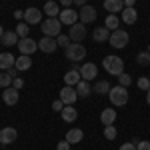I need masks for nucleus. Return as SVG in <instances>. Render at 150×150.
<instances>
[{"instance_id":"1","label":"nucleus","mask_w":150,"mask_h":150,"mask_svg":"<svg viewBox=\"0 0 150 150\" xmlns=\"http://www.w3.org/2000/svg\"><path fill=\"white\" fill-rule=\"evenodd\" d=\"M102 68L108 72V74H112V76H120L122 72H124V60L120 56H114V54H110V56H106L102 60Z\"/></svg>"},{"instance_id":"2","label":"nucleus","mask_w":150,"mask_h":150,"mask_svg":"<svg viewBox=\"0 0 150 150\" xmlns=\"http://www.w3.org/2000/svg\"><path fill=\"white\" fill-rule=\"evenodd\" d=\"M62 26H64V24L60 22L58 18H46V20L40 22V30H42V34H44V36H52V38H56V36L62 34Z\"/></svg>"},{"instance_id":"3","label":"nucleus","mask_w":150,"mask_h":150,"mask_svg":"<svg viewBox=\"0 0 150 150\" xmlns=\"http://www.w3.org/2000/svg\"><path fill=\"white\" fill-rule=\"evenodd\" d=\"M128 40H130V36H128L126 30H122V28H118V30H112V34H110V46L116 48V50H122V48L128 46Z\"/></svg>"},{"instance_id":"4","label":"nucleus","mask_w":150,"mask_h":150,"mask_svg":"<svg viewBox=\"0 0 150 150\" xmlns=\"http://www.w3.org/2000/svg\"><path fill=\"white\" fill-rule=\"evenodd\" d=\"M108 98H110V102L114 104V106H124L128 102V90L124 86H114V88H110V92H108Z\"/></svg>"},{"instance_id":"5","label":"nucleus","mask_w":150,"mask_h":150,"mask_svg":"<svg viewBox=\"0 0 150 150\" xmlns=\"http://www.w3.org/2000/svg\"><path fill=\"white\" fill-rule=\"evenodd\" d=\"M64 54L72 62H80V60L86 58V48L82 46L80 42H74V44H68V48L64 50Z\"/></svg>"},{"instance_id":"6","label":"nucleus","mask_w":150,"mask_h":150,"mask_svg":"<svg viewBox=\"0 0 150 150\" xmlns=\"http://www.w3.org/2000/svg\"><path fill=\"white\" fill-rule=\"evenodd\" d=\"M18 50H20V54H26V56H30V54H34L36 50H38V42L32 40L30 36H26V38H20L18 40Z\"/></svg>"},{"instance_id":"7","label":"nucleus","mask_w":150,"mask_h":150,"mask_svg":"<svg viewBox=\"0 0 150 150\" xmlns=\"http://www.w3.org/2000/svg\"><path fill=\"white\" fill-rule=\"evenodd\" d=\"M68 38L72 42H82L86 38V24H82V22L72 24L70 30H68Z\"/></svg>"},{"instance_id":"8","label":"nucleus","mask_w":150,"mask_h":150,"mask_svg":"<svg viewBox=\"0 0 150 150\" xmlns=\"http://www.w3.org/2000/svg\"><path fill=\"white\" fill-rule=\"evenodd\" d=\"M58 20L62 24H66V26H72V24L80 22V20H78V12L74 10V8H64V10H60Z\"/></svg>"},{"instance_id":"9","label":"nucleus","mask_w":150,"mask_h":150,"mask_svg":"<svg viewBox=\"0 0 150 150\" xmlns=\"http://www.w3.org/2000/svg\"><path fill=\"white\" fill-rule=\"evenodd\" d=\"M78 20L82 24H90L96 20V8L90 6V4H86V6H82L80 10H78Z\"/></svg>"},{"instance_id":"10","label":"nucleus","mask_w":150,"mask_h":150,"mask_svg":"<svg viewBox=\"0 0 150 150\" xmlns=\"http://www.w3.org/2000/svg\"><path fill=\"white\" fill-rule=\"evenodd\" d=\"M56 48H58L56 38H52V36H42V38L38 40V50H40V52H44V54L54 52Z\"/></svg>"},{"instance_id":"11","label":"nucleus","mask_w":150,"mask_h":150,"mask_svg":"<svg viewBox=\"0 0 150 150\" xmlns=\"http://www.w3.org/2000/svg\"><path fill=\"white\" fill-rule=\"evenodd\" d=\"M80 76H82V80H94V78L98 76V66H96L94 62L82 64L80 66Z\"/></svg>"},{"instance_id":"12","label":"nucleus","mask_w":150,"mask_h":150,"mask_svg":"<svg viewBox=\"0 0 150 150\" xmlns=\"http://www.w3.org/2000/svg\"><path fill=\"white\" fill-rule=\"evenodd\" d=\"M18 98H20V92H18V88H14V86H8V88H4V92H2V100H4V104H8V106H14V104H18Z\"/></svg>"},{"instance_id":"13","label":"nucleus","mask_w":150,"mask_h":150,"mask_svg":"<svg viewBox=\"0 0 150 150\" xmlns=\"http://www.w3.org/2000/svg\"><path fill=\"white\" fill-rule=\"evenodd\" d=\"M60 100L66 104H74L76 100H78V94H76V88L74 86H64L62 90H60Z\"/></svg>"},{"instance_id":"14","label":"nucleus","mask_w":150,"mask_h":150,"mask_svg":"<svg viewBox=\"0 0 150 150\" xmlns=\"http://www.w3.org/2000/svg\"><path fill=\"white\" fill-rule=\"evenodd\" d=\"M24 22L26 24H40L42 22V12L34 8V6H30V8H26L24 10Z\"/></svg>"},{"instance_id":"15","label":"nucleus","mask_w":150,"mask_h":150,"mask_svg":"<svg viewBox=\"0 0 150 150\" xmlns=\"http://www.w3.org/2000/svg\"><path fill=\"white\" fill-rule=\"evenodd\" d=\"M16 136H18V132H16L14 128H10V126H6V128L0 130V142H2V144H12V142L16 140Z\"/></svg>"},{"instance_id":"16","label":"nucleus","mask_w":150,"mask_h":150,"mask_svg":"<svg viewBox=\"0 0 150 150\" xmlns=\"http://www.w3.org/2000/svg\"><path fill=\"white\" fill-rule=\"evenodd\" d=\"M14 68L18 70V72H24V70L32 68V58L26 56V54H20V56L16 58V62H14Z\"/></svg>"},{"instance_id":"17","label":"nucleus","mask_w":150,"mask_h":150,"mask_svg":"<svg viewBox=\"0 0 150 150\" xmlns=\"http://www.w3.org/2000/svg\"><path fill=\"white\" fill-rule=\"evenodd\" d=\"M42 12L46 14L48 18H58V14H60L58 2H54V0H48L46 4H44V8H42Z\"/></svg>"},{"instance_id":"18","label":"nucleus","mask_w":150,"mask_h":150,"mask_svg":"<svg viewBox=\"0 0 150 150\" xmlns=\"http://www.w3.org/2000/svg\"><path fill=\"white\" fill-rule=\"evenodd\" d=\"M60 114H62V120H64V122H74V120L78 118V112H76L74 104H68V106H64Z\"/></svg>"},{"instance_id":"19","label":"nucleus","mask_w":150,"mask_h":150,"mask_svg":"<svg viewBox=\"0 0 150 150\" xmlns=\"http://www.w3.org/2000/svg\"><path fill=\"white\" fill-rule=\"evenodd\" d=\"M82 80V76H80V70H68L66 74H64V82H66V86H76L78 82Z\"/></svg>"},{"instance_id":"20","label":"nucleus","mask_w":150,"mask_h":150,"mask_svg":"<svg viewBox=\"0 0 150 150\" xmlns=\"http://www.w3.org/2000/svg\"><path fill=\"white\" fill-rule=\"evenodd\" d=\"M110 34H112V32H110L106 26H100V28H94L92 38L96 42H106V40H110Z\"/></svg>"},{"instance_id":"21","label":"nucleus","mask_w":150,"mask_h":150,"mask_svg":"<svg viewBox=\"0 0 150 150\" xmlns=\"http://www.w3.org/2000/svg\"><path fill=\"white\" fill-rule=\"evenodd\" d=\"M104 8L110 12V14H116V12L124 10V2L122 0H104Z\"/></svg>"},{"instance_id":"22","label":"nucleus","mask_w":150,"mask_h":150,"mask_svg":"<svg viewBox=\"0 0 150 150\" xmlns=\"http://www.w3.org/2000/svg\"><path fill=\"white\" fill-rule=\"evenodd\" d=\"M18 40H20V38H18V34H16L14 30L4 32V34H2V38H0V42H2L6 48H8V46H16V44H18Z\"/></svg>"},{"instance_id":"23","label":"nucleus","mask_w":150,"mask_h":150,"mask_svg":"<svg viewBox=\"0 0 150 150\" xmlns=\"http://www.w3.org/2000/svg\"><path fill=\"white\" fill-rule=\"evenodd\" d=\"M64 138L68 140L70 144H78V142L84 138V132H82L80 128H70L68 132H66V136H64Z\"/></svg>"},{"instance_id":"24","label":"nucleus","mask_w":150,"mask_h":150,"mask_svg":"<svg viewBox=\"0 0 150 150\" xmlns=\"http://www.w3.org/2000/svg\"><path fill=\"white\" fill-rule=\"evenodd\" d=\"M120 16H122V22L124 24H134L138 20V12L134 10V8H124V10L120 12Z\"/></svg>"},{"instance_id":"25","label":"nucleus","mask_w":150,"mask_h":150,"mask_svg":"<svg viewBox=\"0 0 150 150\" xmlns=\"http://www.w3.org/2000/svg\"><path fill=\"white\" fill-rule=\"evenodd\" d=\"M114 120H116V110L114 108H104L102 114H100V122L104 126H108V124H114Z\"/></svg>"},{"instance_id":"26","label":"nucleus","mask_w":150,"mask_h":150,"mask_svg":"<svg viewBox=\"0 0 150 150\" xmlns=\"http://www.w3.org/2000/svg\"><path fill=\"white\" fill-rule=\"evenodd\" d=\"M14 62H16V58L12 56L10 52H2L0 54V70H8L14 66Z\"/></svg>"},{"instance_id":"27","label":"nucleus","mask_w":150,"mask_h":150,"mask_svg":"<svg viewBox=\"0 0 150 150\" xmlns=\"http://www.w3.org/2000/svg\"><path fill=\"white\" fill-rule=\"evenodd\" d=\"M76 94H78V98H86V96H90V92H92V88H90V84H88V80H80L76 86Z\"/></svg>"},{"instance_id":"28","label":"nucleus","mask_w":150,"mask_h":150,"mask_svg":"<svg viewBox=\"0 0 150 150\" xmlns=\"http://www.w3.org/2000/svg\"><path fill=\"white\" fill-rule=\"evenodd\" d=\"M118 24H120V20H118L116 14H108L106 20H104V26H106L110 32H112V30H118Z\"/></svg>"},{"instance_id":"29","label":"nucleus","mask_w":150,"mask_h":150,"mask_svg":"<svg viewBox=\"0 0 150 150\" xmlns=\"http://www.w3.org/2000/svg\"><path fill=\"white\" fill-rule=\"evenodd\" d=\"M110 88H112V86H110L106 80H98L96 84H94V92H98V94H108Z\"/></svg>"},{"instance_id":"30","label":"nucleus","mask_w":150,"mask_h":150,"mask_svg":"<svg viewBox=\"0 0 150 150\" xmlns=\"http://www.w3.org/2000/svg\"><path fill=\"white\" fill-rule=\"evenodd\" d=\"M28 26H30V24H26V22H18L16 30H14V32L18 34V38H26V36H28V30H30Z\"/></svg>"},{"instance_id":"31","label":"nucleus","mask_w":150,"mask_h":150,"mask_svg":"<svg viewBox=\"0 0 150 150\" xmlns=\"http://www.w3.org/2000/svg\"><path fill=\"white\" fill-rule=\"evenodd\" d=\"M12 80H14V78H12L6 70H4V72H0V86H2V88H8V86H12Z\"/></svg>"},{"instance_id":"32","label":"nucleus","mask_w":150,"mask_h":150,"mask_svg":"<svg viewBox=\"0 0 150 150\" xmlns=\"http://www.w3.org/2000/svg\"><path fill=\"white\" fill-rule=\"evenodd\" d=\"M118 136V132H116L114 124H108V126H104V138L106 140H114Z\"/></svg>"},{"instance_id":"33","label":"nucleus","mask_w":150,"mask_h":150,"mask_svg":"<svg viewBox=\"0 0 150 150\" xmlns=\"http://www.w3.org/2000/svg\"><path fill=\"white\" fill-rule=\"evenodd\" d=\"M136 62H138L140 66H150V52H140L138 56H136Z\"/></svg>"},{"instance_id":"34","label":"nucleus","mask_w":150,"mask_h":150,"mask_svg":"<svg viewBox=\"0 0 150 150\" xmlns=\"http://www.w3.org/2000/svg\"><path fill=\"white\" fill-rule=\"evenodd\" d=\"M118 84H120V86H124V88H128V86L132 84V78H130V74L122 72V74L118 76Z\"/></svg>"},{"instance_id":"35","label":"nucleus","mask_w":150,"mask_h":150,"mask_svg":"<svg viewBox=\"0 0 150 150\" xmlns=\"http://www.w3.org/2000/svg\"><path fill=\"white\" fill-rule=\"evenodd\" d=\"M56 44L60 48H68V44H70V38H68V34H60V36H56Z\"/></svg>"},{"instance_id":"36","label":"nucleus","mask_w":150,"mask_h":150,"mask_svg":"<svg viewBox=\"0 0 150 150\" xmlns=\"http://www.w3.org/2000/svg\"><path fill=\"white\" fill-rule=\"evenodd\" d=\"M136 84H138V88H140V90H144V92H148V90H150V80L146 78V76H140Z\"/></svg>"},{"instance_id":"37","label":"nucleus","mask_w":150,"mask_h":150,"mask_svg":"<svg viewBox=\"0 0 150 150\" xmlns=\"http://www.w3.org/2000/svg\"><path fill=\"white\" fill-rule=\"evenodd\" d=\"M136 150H150V142L148 140H138L136 142Z\"/></svg>"},{"instance_id":"38","label":"nucleus","mask_w":150,"mask_h":150,"mask_svg":"<svg viewBox=\"0 0 150 150\" xmlns=\"http://www.w3.org/2000/svg\"><path fill=\"white\" fill-rule=\"evenodd\" d=\"M64 106H66V104L62 102V100H60V98H58V100H54V102H52V108H54V112H62V108H64Z\"/></svg>"},{"instance_id":"39","label":"nucleus","mask_w":150,"mask_h":150,"mask_svg":"<svg viewBox=\"0 0 150 150\" xmlns=\"http://www.w3.org/2000/svg\"><path fill=\"white\" fill-rule=\"evenodd\" d=\"M56 150H70V142L66 138L60 140V142H58V146H56Z\"/></svg>"},{"instance_id":"40","label":"nucleus","mask_w":150,"mask_h":150,"mask_svg":"<svg viewBox=\"0 0 150 150\" xmlns=\"http://www.w3.org/2000/svg\"><path fill=\"white\" fill-rule=\"evenodd\" d=\"M12 86H14V88H18V90H20V88H22V86H24V80H22V78H18V76H16V78H14V80H12Z\"/></svg>"},{"instance_id":"41","label":"nucleus","mask_w":150,"mask_h":150,"mask_svg":"<svg viewBox=\"0 0 150 150\" xmlns=\"http://www.w3.org/2000/svg\"><path fill=\"white\" fill-rule=\"evenodd\" d=\"M120 150H136V144H134V142H124V144L120 146Z\"/></svg>"},{"instance_id":"42","label":"nucleus","mask_w":150,"mask_h":150,"mask_svg":"<svg viewBox=\"0 0 150 150\" xmlns=\"http://www.w3.org/2000/svg\"><path fill=\"white\" fill-rule=\"evenodd\" d=\"M124 2V8H134V2L136 0H122Z\"/></svg>"},{"instance_id":"43","label":"nucleus","mask_w":150,"mask_h":150,"mask_svg":"<svg viewBox=\"0 0 150 150\" xmlns=\"http://www.w3.org/2000/svg\"><path fill=\"white\" fill-rule=\"evenodd\" d=\"M60 4H62V6H66V8H72L74 0H60Z\"/></svg>"},{"instance_id":"44","label":"nucleus","mask_w":150,"mask_h":150,"mask_svg":"<svg viewBox=\"0 0 150 150\" xmlns=\"http://www.w3.org/2000/svg\"><path fill=\"white\" fill-rule=\"evenodd\" d=\"M14 18H16V20H22V18H24V12L22 10H16V12H14Z\"/></svg>"},{"instance_id":"45","label":"nucleus","mask_w":150,"mask_h":150,"mask_svg":"<svg viewBox=\"0 0 150 150\" xmlns=\"http://www.w3.org/2000/svg\"><path fill=\"white\" fill-rule=\"evenodd\" d=\"M6 72H8V74H10L12 78H16V74H18V70L14 68V66H12V68H8V70H6Z\"/></svg>"},{"instance_id":"46","label":"nucleus","mask_w":150,"mask_h":150,"mask_svg":"<svg viewBox=\"0 0 150 150\" xmlns=\"http://www.w3.org/2000/svg\"><path fill=\"white\" fill-rule=\"evenodd\" d=\"M74 4H76V6H86V0H74Z\"/></svg>"},{"instance_id":"47","label":"nucleus","mask_w":150,"mask_h":150,"mask_svg":"<svg viewBox=\"0 0 150 150\" xmlns=\"http://www.w3.org/2000/svg\"><path fill=\"white\" fill-rule=\"evenodd\" d=\"M146 102H148V106H150V90L146 92Z\"/></svg>"},{"instance_id":"48","label":"nucleus","mask_w":150,"mask_h":150,"mask_svg":"<svg viewBox=\"0 0 150 150\" xmlns=\"http://www.w3.org/2000/svg\"><path fill=\"white\" fill-rule=\"evenodd\" d=\"M2 34H4V28H2V26H0V38H2Z\"/></svg>"},{"instance_id":"49","label":"nucleus","mask_w":150,"mask_h":150,"mask_svg":"<svg viewBox=\"0 0 150 150\" xmlns=\"http://www.w3.org/2000/svg\"><path fill=\"white\" fill-rule=\"evenodd\" d=\"M146 52H150V46H148V50H146Z\"/></svg>"}]
</instances>
